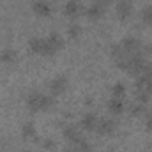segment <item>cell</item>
<instances>
[{"label":"cell","mask_w":152,"mask_h":152,"mask_svg":"<svg viewBox=\"0 0 152 152\" xmlns=\"http://www.w3.org/2000/svg\"><path fill=\"white\" fill-rule=\"evenodd\" d=\"M55 103V97L51 94H44L41 90H32L28 96H27V108L30 112H44L48 108H51Z\"/></svg>","instance_id":"obj_1"},{"label":"cell","mask_w":152,"mask_h":152,"mask_svg":"<svg viewBox=\"0 0 152 152\" xmlns=\"http://www.w3.org/2000/svg\"><path fill=\"white\" fill-rule=\"evenodd\" d=\"M134 90H143V92H147V94L152 96V64L151 62H147V66H145L142 75L136 76Z\"/></svg>","instance_id":"obj_2"},{"label":"cell","mask_w":152,"mask_h":152,"mask_svg":"<svg viewBox=\"0 0 152 152\" xmlns=\"http://www.w3.org/2000/svg\"><path fill=\"white\" fill-rule=\"evenodd\" d=\"M118 44H120V48H122L126 53H129V55L143 53V44H142V41L138 37H134V36H126Z\"/></svg>","instance_id":"obj_3"},{"label":"cell","mask_w":152,"mask_h":152,"mask_svg":"<svg viewBox=\"0 0 152 152\" xmlns=\"http://www.w3.org/2000/svg\"><path fill=\"white\" fill-rule=\"evenodd\" d=\"M50 94L55 97V96H60V94H64L66 90H67V87H69V80H67V76L64 75H58L55 76L51 81H50Z\"/></svg>","instance_id":"obj_4"},{"label":"cell","mask_w":152,"mask_h":152,"mask_svg":"<svg viewBox=\"0 0 152 152\" xmlns=\"http://www.w3.org/2000/svg\"><path fill=\"white\" fill-rule=\"evenodd\" d=\"M62 133H64V138H66L71 145H78L81 140H85L83 133L80 131V127L75 126V124H67V126H64Z\"/></svg>","instance_id":"obj_5"},{"label":"cell","mask_w":152,"mask_h":152,"mask_svg":"<svg viewBox=\"0 0 152 152\" xmlns=\"http://www.w3.org/2000/svg\"><path fill=\"white\" fill-rule=\"evenodd\" d=\"M117 16L120 21H127L133 14V2L131 0H117Z\"/></svg>","instance_id":"obj_6"},{"label":"cell","mask_w":152,"mask_h":152,"mask_svg":"<svg viewBox=\"0 0 152 152\" xmlns=\"http://www.w3.org/2000/svg\"><path fill=\"white\" fill-rule=\"evenodd\" d=\"M28 48L32 53H37V55H48L50 57V50H48V42L46 37H32L28 41Z\"/></svg>","instance_id":"obj_7"},{"label":"cell","mask_w":152,"mask_h":152,"mask_svg":"<svg viewBox=\"0 0 152 152\" xmlns=\"http://www.w3.org/2000/svg\"><path fill=\"white\" fill-rule=\"evenodd\" d=\"M115 127H117V122L113 118H97V126H96L97 134L108 136V134H112L115 131Z\"/></svg>","instance_id":"obj_8"},{"label":"cell","mask_w":152,"mask_h":152,"mask_svg":"<svg viewBox=\"0 0 152 152\" xmlns=\"http://www.w3.org/2000/svg\"><path fill=\"white\" fill-rule=\"evenodd\" d=\"M81 12H83V5H81L80 0H69V2L64 5V14H66L69 20H76Z\"/></svg>","instance_id":"obj_9"},{"label":"cell","mask_w":152,"mask_h":152,"mask_svg":"<svg viewBox=\"0 0 152 152\" xmlns=\"http://www.w3.org/2000/svg\"><path fill=\"white\" fill-rule=\"evenodd\" d=\"M46 42H48V50H50V55L57 53L62 46H64V39L58 32H51L46 36Z\"/></svg>","instance_id":"obj_10"},{"label":"cell","mask_w":152,"mask_h":152,"mask_svg":"<svg viewBox=\"0 0 152 152\" xmlns=\"http://www.w3.org/2000/svg\"><path fill=\"white\" fill-rule=\"evenodd\" d=\"M32 11L39 18H46V16L51 14V5H50L48 0H34L32 2Z\"/></svg>","instance_id":"obj_11"},{"label":"cell","mask_w":152,"mask_h":152,"mask_svg":"<svg viewBox=\"0 0 152 152\" xmlns=\"http://www.w3.org/2000/svg\"><path fill=\"white\" fill-rule=\"evenodd\" d=\"M104 12H106V5H103V4H92V5H88V9L85 11V14L88 16V20H92V21H97V20H101L103 16H104Z\"/></svg>","instance_id":"obj_12"},{"label":"cell","mask_w":152,"mask_h":152,"mask_svg":"<svg viewBox=\"0 0 152 152\" xmlns=\"http://www.w3.org/2000/svg\"><path fill=\"white\" fill-rule=\"evenodd\" d=\"M80 126H81V129H85V131H96V126H97V115L87 112V113L80 118Z\"/></svg>","instance_id":"obj_13"},{"label":"cell","mask_w":152,"mask_h":152,"mask_svg":"<svg viewBox=\"0 0 152 152\" xmlns=\"http://www.w3.org/2000/svg\"><path fill=\"white\" fill-rule=\"evenodd\" d=\"M124 110H126V101L124 99L113 97V96L108 99V112L112 115H120V113H124Z\"/></svg>","instance_id":"obj_14"},{"label":"cell","mask_w":152,"mask_h":152,"mask_svg":"<svg viewBox=\"0 0 152 152\" xmlns=\"http://www.w3.org/2000/svg\"><path fill=\"white\" fill-rule=\"evenodd\" d=\"M18 60V53H16V50H12V48H5V50H2V53H0V62H4V64H14Z\"/></svg>","instance_id":"obj_15"},{"label":"cell","mask_w":152,"mask_h":152,"mask_svg":"<svg viewBox=\"0 0 152 152\" xmlns=\"http://www.w3.org/2000/svg\"><path fill=\"white\" fill-rule=\"evenodd\" d=\"M21 133H23V138H27V140H36V134H37L36 124H34L32 120L25 122V124L21 126Z\"/></svg>","instance_id":"obj_16"},{"label":"cell","mask_w":152,"mask_h":152,"mask_svg":"<svg viewBox=\"0 0 152 152\" xmlns=\"http://www.w3.org/2000/svg\"><path fill=\"white\" fill-rule=\"evenodd\" d=\"M112 96L113 97H120V99H126V85L122 81H117L112 85Z\"/></svg>","instance_id":"obj_17"},{"label":"cell","mask_w":152,"mask_h":152,"mask_svg":"<svg viewBox=\"0 0 152 152\" xmlns=\"http://www.w3.org/2000/svg\"><path fill=\"white\" fill-rule=\"evenodd\" d=\"M129 113H131V115H134V117H140V115H145V113H147V106L136 101L134 104H131V106H129Z\"/></svg>","instance_id":"obj_18"},{"label":"cell","mask_w":152,"mask_h":152,"mask_svg":"<svg viewBox=\"0 0 152 152\" xmlns=\"http://www.w3.org/2000/svg\"><path fill=\"white\" fill-rule=\"evenodd\" d=\"M67 34H69V37H71V39L80 37V34H81V25H80V23H76V21H71V23H69V27H67Z\"/></svg>","instance_id":"obj_19"},{"label":"cell","mask_w":152,"mask_h":152,"mask_svg":"<svg viewBox=\"0 0 152 152\" xmlns=\"http://www.w3.org/2000/svg\"><path fill=\"white\" fill-rule=\"evenodd\" d=\"M134 97H136V101L142 103V104H147V103L151 101V94H147V92H143V90H134Z\"/></svg>","instance_id":"obj_20"},{"label":"cell","mask_w":152,"mask_h":152,"mask_svg":"<svg viewBox=\"0 0 152 152\" xmlns=\"http://www.w3.org/2000/svg\"><path fill=\"white\" fill-rule=\"evenodd\" d=\"M142 20H143V23L152 25V5H147L142 9Z\"/></svg>","instance_id":"obj_21"},{"label":"cell","mask_w":152,"mask_h":152,"mask_svg":"<svg viewBox=\"0 0 152 152\" xmlns=\"http://www.w3.org/2000/svg\"><path fill=\"white\" fill-rule=\"evenodd\" d=\"M76 149H78V152H90L92 151V147H90V143L87 142V140H81L78 145H75Z\"/></svg>","instance_id":"obj_22"},{"label":"cell","mask_w":152,"mask_h":152,"mask_svg":"<svg viewBox=\"0 0 152 152\" xmlns=\"http://www.w3.org/2000/svg\"><path fill=\"white\" fill-rule=\"evenodd\" d=\"M42 149H44V151H53V149H55V140L44 138V140H42Z\"/></svg>","instance_id":"obj_23"},{"label":"cell","mask_w":152,"mask_h":152,"mask_svg":"<svg viewBox=\"0 0 152 152\" xmlns=\"http://www.w3.org/2000/svg\"><path fill=\"white\" fill-rule=\"evenodd\" d=\"M145 129L152 131V112H147L145 113Z\"/></svg>","instance_id":"obj_24"},{"label":"cell","mask_w":152,"mask_h":152,"mask_svg":"<svg viewBox=\"0 0 152 152\" xmlns=\"http://www.w3.org/2000/svg\"><path fill=\"white\" fill-rule=\"evenodd\" d=\"M64 152H78V149H76L75 145H71V143H69V145L64 149Z\"/></svg>","instance_id":"obj_25"},{"label":"cell","mask_w":152,"mask_h":152,"mask_svg":"<svg viewBox=\"0 0 152 152\" xmlns=\"http://www.w3.org/2000/svg\"><path fill=\"white\" fill-rule=\"evenodd\" d=\"M94 2H96V4H103V5H108L112 0H94Z\"/></svg>","instance_id":"obj_26"},{"label":"cell","mask_w":152,"mask_h":152,"mask_svg":"<svg viewBox=\"0 0 152 152\" xmlns=\"http://www.w3.org/2000/svg\"><path fill=\"white\" fill-rule=\"evenodd\" d=\"M20 152H28V151H20Z\"/></svg>","instance_id":"obj_27"}]
</instances>
